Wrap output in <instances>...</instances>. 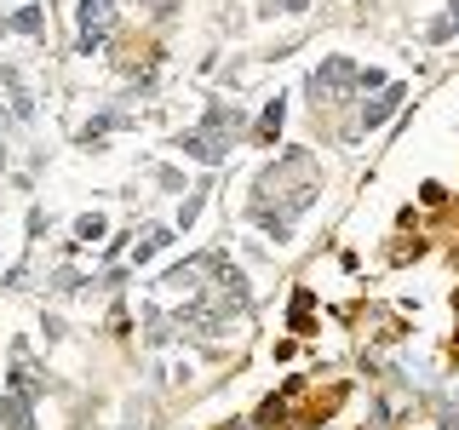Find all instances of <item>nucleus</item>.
<instances>
[{
	"label": "nucleus",
	"instance_id": "0eeeda50",
	"mask_svg": "<svg viewBox=\"0 0 459 430\" xmlns=\"http://www.w3.org/2000/svg\"><path fill=\"white\" fill-rule=\"evenodd\" d=\"M75 236H81V241H98V236H104V219H81Z\"/></svg>",
	"mask_w": 459,
	"mask_h": 430
},
{
	"label": "nucleus",
	"instance_id": "7ed1b4c3",
	"mask_svg": "<svg viewBox=\"0 0 459 430\" xmlns=\"http://www.w3.org/2000/svg\"><path fill=\"white\" fill-rule=\"evenodd\" d=\"M396 104H402V86H385V98H373V104L362 109V126H385Z\"/></svg>",
	"mask_w": 459,
	"mask_h": 430
},
{
	"label": "nucleus",
	"instance_id": "423d86ee",
	"mask_svg": "<svg viewBox=\"0 0 459 430\" xmlns=\"http://www.w3.org/2000/svg\"><path fill=\"white\" fill-rule=\"evenodd\" d=\"M12 29H23V35H40V6H23V12H12Z\"/></svg>",
	"mask_w": 459,
	"mask_h": 430
},
{
	"label": "nucleus",
	"instance_id": "39448f33",
	"mask_svg": "<svg viewBox=\"0 0 459 430\" xmlns=\"http://www.w3.org/2000/svg\"><path fill=\"white\" fill-rule=\"evenodd\" d=\"M155 247H167V229H143V236L133 241V258L143 264V258H155Z\"/></svg>",
	"mask_w": 459,
	"mask_h": 430
},
{
	"label": "nucleus",
	"instance_id": "f257e3e1",
	"mask_svg": "<svg viewBox=\"0 0 459 430\" xmlns=\"http://www.w3.org/2000/svg\"><path fill=\"white\" fill-rule=\"evenodd\" d=\"M236 126H241V115L236 109H212L207 115V126H195V133H184V155H195V161H224V155H230V133H236Z\"/></svg>",
	"mask_w": 459,
	"mask_h": 430
},
{
	"label": "nucleus",
	"instance_id": "f03ea898",
	"mask_svg": "<svg viewBox=\"0 0 459 430\" xmlns=\"http://www.w3.org/2000/svg\"><path fill=\"white\" fill-rule=\"evenodd\" d=\"M109 35H115V12H109V0H81V40H75V47H81V52H98Z\"/></svg>",
	"mask_w": 459,
	"mask_h": 430
},
{
	"label": "nucleus",
	"instance_id": "20e7f679",
	"mask_svg": "<svg viewBox=\"0 0 459 430\" xmlns=\"http://www.w3.org/2000/svg\"><path fill=\"white\" fill-rule=\"evenodd\" d=\"M276 133H281V98H270V104H264V121H258V143H270Z\"/></svg>",
	"mask_w": 459,
	"mask_h": 430
}]
</instances>
